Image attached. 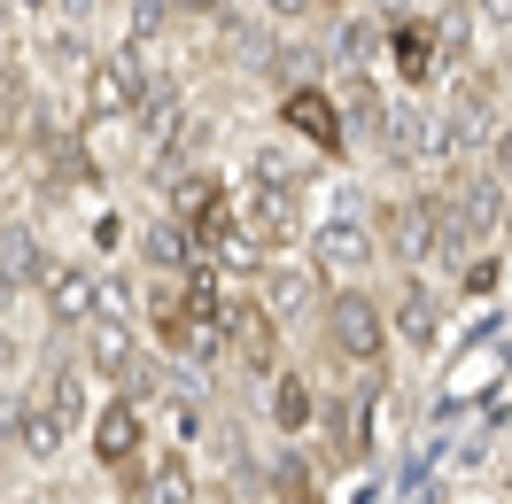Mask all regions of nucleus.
I'll return each instance as SVG.
<instances>
[{
  "instance_id": "obj_14",
  "label": "nucleus",
  "mask_w": 512,
  "mask_h": 504,
  "mask_svg": "<svg viewBox=\"0 0 512 504\" xmlns=\"http://www.w3.org/2000/svg\"><path fill=\"white\" fill-rule=\"evenodd\" d=\"M388 63L404 70V78H412V86H435V32H427V16H419V24H388Z\"/></svg>"
},
{
  "instance_id": "obj_3",
  "label": "nucleus",
  "mask_w": 512,
  "mask_h": 504,
  "mask_svg": "<svg viewBox=\"0 0 512 504\" xmlns=\"http://www.w3.org/2000/svg\"><path fill=\"white\" fill-rule=\"evenodd\" d=\"M94 458L125 481V497H132V481H140V466H148V419H140L125 396H109V404L94 411Z\"/></svg>"
},
{
  "instance_id": "obj_4",
  "label": "nucleus",
  "mask_w": 512,
  "mask_h": 504,
  "mask_svg": "<svg viewBox=\"0 0 512 504\" xmlns=\"http://www.w3.org/2000/svg\"><path fill=\"white\" fill-rule=\"evenodd\" d=\"M39 303H47V318H55V326H86V318L101 311V272L47 256V272H39Z\"/></svg>"
},
{
  "instance_id": "obj_7",
  "label": "nucleus",
  "mask_w": 512,
  "mask_h": 504,
  "mask_svg": "<svg viewBox=\"0 0 512 504\" xmlns=\"http://www.w3.org/2000/svg\"><path fill=\"white\" fill-rule=\"evenodd\" d=\"M381 233H388V256L435 264V202H427V194H396L381 210Z\"/></svg>"
},
{
  "instance_id": "obj_29",
  "label": "nucleus",
  "mask_w": 512,
  "mask_h": 504,
  "mask_svg": "<svg viewBox=\"0 0 512 504\" xmlns=\"http://www.w3.org/2000/svg\"><path fill=\"white\" fill-rule=\"evenodd\" d=\"M163 8H179V16H218L225 0H163Z\"/></svg>"
},
{
  "instance_id": "obj_13",
  "label": "nucleus",
  "mask_w": 512,
  "mask_h": 504,
  "mask_svg": "<svg viewBox=\"0 0 512 504\" xmlns=\"http://www.w3.org/2000/svg\"><path fill=\"white\" fill-rule=\"evenodd\" d=\"M47 272V249H39L32 225H0V295H16V287H39Z\"/></svg>"
},
{
  "instance_id": "obj_31",
  "label": "nucleus",
  "mask_w": 512,
  "mask_h": 504,
  "mask_svg": "<svg viewBox=\"0 0 512 504\" xmlns=\"http://www.w3.org/2000/svg\"><path fill=\"white\" fill-rule=\"evenodd\" d=\"M8 86H16V47L0 39V94H8Z\"/></svg>"
},
{
  "instance_id": "obj_23",
  "label": "nucleus",
  "mask_w": 512,
  "mask_h": 504,
  "mask_svg": "<svg viewBox=\"0 0 512 504\" xmlns=\"http://www.w3.org/2000/svg\"><path fill=\"white\" fill-rule=\"evenodd\" d=\"M497 194H512V125H489V171H481Z\"/></svg>"
},
{
  "instance_id": "obj_20",
  "label": "nucleus",
  "mask_w": 512,
  "mask_h": 504,
  "mask_svg": "<svg viewBox=\"0 0 512 504\" xmlns=\"http://www.w3.org/2000/svg\"><path fill=\"white\" fill-rule=\"evenodd\" d=\"M32 396H39L47 411H55L63 427H78V419H86V380L70 373V365H47V373L32 380Z\"/></svg>"
},
{
  "instance_id": "obj_19",
  "label": "nucleus",
  "mask_w": 512,
  "mask_h": 504,
  "mask_svg": "<svg viewBox=\"0 0 512 504\" xmlns=\"http://www.w3.org/2000/svg\"><path fill=\"white\" fill-rule=\"evenodd\" d=\"M334 109H342V132H373L381 140V125H388V94L373 86V78H342V94H334Z\"/></svg>"
},
{
  "instance_id": "obj_18",
  "label": "nucleus",
  "mask_w": 512,
  "mask_h": 504,
  "mask_svg": "<svg viewBox=\"0 0 512 504\" xmlns=\"http://www.w3.org/2000/svg\"><path fill=\"white\" fill-rule=\"evenodd\" d=\"M125 504H194V466L187 458H156V466H140Z\"/></svg>"
},
{
  "instance_id": "obj_21",
  "label": "nucleus",
  "mask_w": 512,
  "mask_h": 504,
  "mask_svg": "<svg viewBox=\"0 0 512 504\" xmlns=\"http://www.w3.org/2000/svg\"><path fill=\"white\" fill-rule=\"evenodd\" d=\"M117 396H125L132 411H148V404H156V396H163V365H156V357H148V349H132V365H125V373H117Z\"/></svg>"
},
{
  "instance_id": "obj_25",
  "label": "nucleus",
  "mask_w": 512,
  "mask_h": 504,
  "mask_svg": "<svg viewBox=\"0 0 512 504\" xmlns=\"http://www.w3.org/2000/svg\"><path fill=\"white\" fill-rule=\"evenodd\" d=\"M94 318H125V326H132V287L125 280H101V311Z\"/></svg>"
},
{
  "instance_id": "obj_6",
  "label": "nucleus",
  "mask_w": 512,
  "mask_h": 504,
  "mask_svg": "<svg viewBox=\"0 0 512 504\" xmlns=\"http://www.w3.org/2000/svg\"><path fill=\"white\" fill-rule=\"evenodd\" d=\"M373 256H381V241H373V225H357V218H326L319 233H311V272H334V280H342V272H365V264H373Z\"/></svg>"
},
{
  "instance_id": "obj_11",
  "label": "nucleus",
  "mask_w": 512,
  "mask_h": 504,
  "mask_svg": "<svg viewBox=\"0 0 512 504\" xmlns=\"http://www.w3.org/2000/svg\"><path fill=\"white\" fill-rule=\"evenodd\" d=\"M396 334L412 349H435L443 342V295L427 280H404V295H396Z\"/></svg>"
},
{
  "instance_id": "obj_28",
  "label": "nucleus",
  "mask_w": 512,
  "mask_h": 504,
  "mask_svg": "<svg viewBox=\"0 0 512 504\" xmlns=\"http://www.w3.org/2000/svg\"><path fill=\"white\" fill-rule=\"evenodd\" d=\"M466 287H474V295H489V287H497V264H489V256H481V264H466Z\"/></svg>"
},
{
  "instance_id": "obj_32",
  "label": "nucleus",
  "mask_w": 512,
  "mask_h": 504,
  "mask_svg": "<svg viewBox=\"0 0 512 504\" xmlns=\"http://www.w3.org/2000/svg\"><path fill=\"white\" fill-rule=\"evenodd\" d=\"M8 8H47V0H8Z\"/></svg>"
},
{
  "instance_id": "obj_30",
  "label": "nucleus",
  "mask_w": 512,
  "mask_h": 504,
  "mask_svg": "<svg viewBox=\"0 0 512 504\" xmlns=\"http://www.w3.org/2000/svg\"><path fill=\"white\" fill-rule=\"evenodd\" d=\"M481 16H489L497 32H512V0H481Z\"/></svg>"
},
{
  "instance_id": "obj_17",
  "label": "nucleus",
  "mask_w": 512,
  "mask_h": 504,
  "mask_svg": "<svg viewBox=\"0 0 512 504\" xmlns=\"http://www.w3.org/2000/svg\"><path fill=\"white\" fill-rule=\"evenodd\" d=\"M311 419H319V388L303 373H272V427L280 435H311Z\"/></svg>"
},
{
  "instance_id": "obj_12",
  "label": "nucleus",
  "mask_w": 512,
  "mask_h": 504,
  "mask_svg": "<svg viewBox=\"0 0 512 504\" xmlns=\"http://www.w3.org/2000/svg\"><path fill=\"white\" fill-rule=\"evenodd\" d=\"M381 47H388L381 16H350V24L334 32V63H342V78H373V70H381Z\"/></svg>"
},
{
  "instance_id": "obj_27",
  "label": "nucleus",
  "mask_w": 512,
  "mask_h": 504,
  "mask_svg": "<svg viewBox=\"0 0 512 504\" xmlns=\"http://www.w3.org/2000/svg\"><path fill=\"white\" fill-rule=\"evenodd\" d=\"M264 8H272L280 24H303V16H311V8H326V0H264Z\"/></svg>"
},
{
  "instance_id": "obj_24",
  "label": "nucleus",
  "mask_w": 512,
  "mask_h": 504,
  "mask_svg": "<svg viewBox=\"0 0 512 504\" xmlns=\"http://www.w3.org/2000/svg\"><path fill=\"white\" fill-rule=\"evenodd\" d=\"M365 16H381V24H419V16H435V0H373Z\"/></svg>"
},
{
  "instance_id": "obj_8",
  "label": "nucleus",
  "mask_w": 512,
  "mask_h": 504,
  "mask_svg": "<svg viewBox=\"0 0 512 504\" xmlns=\"http://www.w3.org/2000/svg\"><path fill=\"white\" fill-rule=\"evenodd\" d=\"M233 233H249L256 249L295 241V194L288 187H249L241 202H233Z\"/></svg>"
},
{
  "instance_id": "obj_22",
  "label": "nucleus",
  "mask_w": 512,
  "mask_h": 504,
  "mask_svg": "<svg viewBox=\"0 0 512 504\" xmlns=\"http://www.w3.org/2000/svg\"><path fill=\"white\" fill-rule=\"evenodd\" d=\"M272 497H280V504H326L303 458H280V466H272Z\"/></svg>"
},
{
  "instance_id": "obj_9",
  "label": "nucleus",
  "mask_w": 512,
  "mask_h": 504,
  "mask_svg": "<svg viewBox=\"0 0 512 504\" xmlns=\"http://www.w3.org/2000/svg\"><path fill=\"white\" fill-rule=\"evenodd\" d=\"M311 427H319L326 450L350 458V466L373 450V404H365V396H319V419H311Z\"/></svg>"
},
{
  "instance_id": "obj_15",
  "label": "nucleus",
  "mask_w": 512,
  "mask_h": 504,
  "mask_svg": "<svg viewBox=\"0 0 512 504\" xmlns=\"http://www.w3.org/2000/svg\"><path fill=\"white\" fill-rule=\"evenodd\" d=\"M8 427H16V450H24V458H55V450L70 442V427L39 404V396H24V404L8 411Z\"/></svg>"
},
{
  "instance_id": "obj_5",
  "label": "nucleus",
  "mask_w": 512,
  "mask_h": 504,
  "mask_svg": "<svg viewBox=\"0 0 512 504\" xmlns=\"http://www.w3.org/2000/svg\"><path fill=\"white\" fill-rule=\"evenodd\" d=\"M280 125H288L295 140H311L319 156H342V148H350L342 109H334V94H319V86H288V94H280Z\"/></svg>"
},
{
  "instance_id": "obj_1",
  "label": "nucleus",
  "mask_w": 512,
  "mask_h": 504,
  "mask_svg": "<svg viewBox=\"0 0 512 504\" xmlns=\"http://www.w3.org/2000/svg\"><path fill=\"white\" fill-rule=\"evenodd\" d=\"M326 349L342 357V365H381V349H388V318L381 303L365 295V287H334L326 295Z\"/></svg>"
},
{
  "instance_id": "obj_16",
  "label": "nucleus",
  "mask_w": 512,
  "mask_h": 504,
  "mask_svg": "<svg viewBox=\"0 0 512 504\" xmlns=\"http://www.w3.org/2000/svg\"><path fill=\"white\" fill-rule=\"evenodd\" d=\"M132 349H140V334H132L125 318H86V365H94L101 380H117L132 365Z\"/></svg>"
},
{
  "instance_id": "obj_34",
  "label": "nucleus",
  "mask_w": 512,
  "mask_h": 504,
  "mask_svg": "<svg viewBox=\"0 0 512 504\" xmlns=\"http://www.w3.org/2000/svg\"><path fill=\"white\" fill-rule=\"evenodd\" d=\"M0 419H8V388H0Z\"/></svg>"
},
{
  "instance_id": "obj_10",
  "label": "nucleus",
  "mask_w": 512,
  "mask_h": 504,
  "mask_svg": "<svg viewBox=\"0 0 512 504\" xmlns=\"http://www.w3.org/2000/svg\"><path fill=\"white\" fill-rule=\"evenodd\" d=\"M249 295H256V311L280 326V318H303L311 303H319V272H303V264H264Z\"/></svg>"
},
{
  "instance_id": "obj_33",
  "label": "nucleus",
  "mask_w": 512,
  "mask_h": 504,
  "mask_svg": "<svg viewBox=\"0 0 512 504\" xmlns=\"http://www.w3.org/2000/svg\"><path fill=\"white\" fill-rule=\"evenodd\" d=\"M497 225H505V241H512V210H505V218H497Z\"/></svg>"
},
{
  "instance_id": "obj_26",
  "label": "nucleus",
  "mask_w": 512,
  "mask_h": 504,
  "mask_svg": "<svg viewBox=\"0 0 512 504\" xmlns=\"http://www.w3.org/2000/svg\"><path fill=\"white\" fill-rule=\"evenodd\" d=\"M163 32V0H132V39H156Z\"/></svg>"
},
{
  "instance_id": "obj_2",
  "label": "nucleus",
  "mask_w": 512,
  "mask_h": 504,
  "mask_svg": "<svg viewBox=\"0 0 512 504\" xmlns=\"http://www.w3.org/2000/svg\"><path fill=\"white\" fill-rule=\"evenodd\" d=\"M148 94H156V78H148V63H140V47L109 55V63H86V117H94V125H125V117H140Z\"/></svg>"
}]
</instances>
